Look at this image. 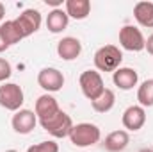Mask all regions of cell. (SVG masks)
Masks as SVG:
<instances>
[{"instance_id": "obj_5", "label": "cell", "mask_w": 153, "mask_h": 152, "mask_svg": "<svg viewBox=\"0 0 153 152\" xmlns=\"http://www.w3.org/2000/svg\"><path fill=\"white\" fill-rule=\"evenodd\" d=\"M78 84H80V90L84 93L85 99H89L91 102L94 99H98L103 90H105V84H103V79L100 75V72L96 70H85L82 72L78 77Z\"/></svg>"}, {"instance_id": "obj_23", "label": "cell", "mask_w": 153, "mask_h": 152, "mask_svg": "<svg viewBox=\"0 0 153 152\" xmlns=\"http://www.w3.org/2000/svg\"><path fill=\"white\" fill-rule=\"evenodd\" d=\"M144 48L148 50V54H152V56H153V34L146 39V47H144Z\"/></svg>"}, {"instance_id": "obj_8", "label": "cell", "mask_w": 153, "mask_h": 152, "mask_svg": "<svg viewBox=\"0 0 153 152\" xmlns=\"http://www.w3.org/2000/svg\"><path fill=\"white\" fill-rule=\"evenodd\" d=\"M14 22L20 27L23 38H27V36H30V34H34V32L39 31V27L43 23V18H41V13L38 9H25V11L20 13V16Z\"/></svg>"}, {"instance_id": "obj_3", "label": "cell", "mask_w": 153, "mask_h": 152, "mask_svg": "<svg viewBox=\"0 0 153 152\" xmlns=\"http://www.w3.org/2000/svg\"><path fill=\"white\" fill-rule=\"evenodd\" d=\"M39 125L48 134H52L53 138H66V136H70V132H71V129H73L75 123H73V120H71L70 114L64 113L62 109H59L53 116H50L46 120H41Z\"/></svg>"}, {"instance_id": "obj_2", "label": "cell", "mask_w": 153, "mask_h": 152, "mask_svg": "<svg viewBox=\"0 0 153 152\" xmlns=\"http://www.w3.org/2000/svg\"><path fill=\"white\" fill-rule=\"evenodd\" d=\"M71 143L75 147H91V145H96L102 138V131L98 125L94 123H89V122H82V123H76L73 125L70 136Z\"/></svg>"}, {"instance_id": "obj_6", "label": "cell", "mask_w": 153, "mask_h": 152, "mask_svg": "<svg viewBox=\"0 0 153 152\" xmlns=\"http://www.w3.org/2000/svg\"><path fill=\"white\" fill-rule=\"evenodd\" d=\"M119 45L128 52H141L146 47V39L135 25H125L119 29Z\"/></svg>"}, {"instance_id": "obj_18", "label": "cell", "mask_w": 153, "mask_h": 152, "mask_svg": "<svg viewBox=\"0 0 153 152\" xmlns=\"http://www.w3.org/2000/svg\"><path fill=\"white\" fill-rule=\"evenodd\" d=\"M0 34H2L4 41H5L9 47H11V45L20 43V41L23 39V34H22V31H20V27L16 25V22H14V20L2 22V25H0Z\"/></svg>"}, {"instance_id": "obj_27", "label": "cell", "mask_w": 153, "mask_h": 152, "mask_svg": "<svg viewBox=\"0 0 153 152\" xmlns=\"http://www.w3.org/2000/svg\"><path fill=\"white\" fill-rule=\"evenodd\" d=\"M139 152H153V149H141Z\"/></svg>"}, {"instance_id": "obj_12", "label": "cell", "mask_w": 153, "mask_h": 152, "mask_svg": "<svg viewBox=\"0 0 153 152\" xmlns=\"http://www.w3.org/2000/svg\"><path fill=\"white\" fill-rule=\"evenodd\" d=\"M112 82L119 90L123 91H128V90H134V86H137L139 82V75L134 68H128V66H119L112 74Z\"/></svg>"}, {"instance_id": "obj_20", "label": "cell", "mask_w": 153, "mask_h": 152, "mask_svg": "<svg viewBox=\"0 0 153 152\" xmlns=\"http://www.w3.org/2000/svg\"><path fill=\"white\" fill-rule=\"evenodd\" d=\"M137 100H139V106H143V108H152L153 106V79H146L139 86Z\"/></svg>"}, {"instance_id": "obj_26", "label": "cell", "mask_w": 153, "mask_h": 152, "mask_svg": "<svg viewBox=\"0 0 153 152\" xmlns=\"http://www.w3.org/2000/svg\"><path fill=\"white\" fill-rule=\"evenodd\" d=\"M4 16H5V5L0 2V25H2V20H4Z\"/></svg>"}, {"instance_id": "obj_7", "label": "cell", "mask_w": 153, "mask_h": 152, "mask_svg": "<svg viewBox=\"0 0 153 152\" xmlns=\"http://www.w3.org/2000/svg\"><path fill=\"white\" fill-rule=\"evenodd\" d=\"M38 84L46 93H55V91L62 90V86H64V75H62L61 70H57L53 66H46V68L39 70Z\"/></svg>"}, {"instance_id": "obj_21", "label": "cell", "mask_w": 153, "mask_h": 152, "mask_svg": "<svg viewBox=\"0 0 153 152\" xmlns=\"http://www.w3.org/2000/svg\"><path fill=\"white\" fill-rule=\"evenodd\" d=\"M27 152H59V145L53 140H46V141H41L36 145H30Z\"/></svg>"}, {"instance_id": "obj_13", "label": "cell", "mask_w": 153, "mask_h": 152, "mask_svg": "<svg viewBox=\"0 0 153 152\" xmlns=\"http://www.w3.org/2000/svg\"><path fill=\"white\" fill-rule=\"evenodd\" d=\"M59 109H61V108H59V104H57V99H55L53 95H50V93H45V95H41L38 100H36L34 113L38 116V122H41V120H46V118L53 116Z\"/></svg>"}, {"instance_id": "obj_17", "label": "cell", "mask_w": 153, "mask_h": 152, "mask_svg": "<svg viewBox=\"0 0 153 152\" xmlns=\"http://www.w3.org/2000/svg\"><path fill=\"white\" fill-rule=\"evenodd\" d=\"M134 18L141 27L153 29V2H137L134 5Z\"/></svg>"}, {"instance_id": "obj_19", "label": "cell", "mask_w": 153, "mask_h": 152, "mask_svg": "<svg viewBox=\"0 0 153 152\" xmlns=\"http://www.w3.org/2000/svg\"><path fill=\"white\" fill-rule=\"evenodd\" d=\"M114 104H116V95H114V91L109 90V88H105L103 93L91 102V106H93V109L96 113H109L114 108Z\"/></svg>"}, {"instance_id": "obj_24", "label": "cell", "mask_w": 153, "mask_h": 152, "mask_svg": "<svg viewBox=\"0 0 153 152\" xmlns=\"http://www.w3.org/2000/svg\"><path fill=\"white\" fill-rule=\"evenodd\" d=\"M46 5H53V9H59V5H62V0H45Z\"/></svg>"}, {"instance_id": "obj_22", "label": "cell", "mask_w": 153, "mask_h": 152, "mask_svg": "<svg viewBox=\"0 0 153 152\" xmlns=\"http://www.w3.org/2000/svg\"><path fill=\"white\" fill-rule=\"evenodd\" d=\"M13 75V66L7 59L0 57V82H5L9 77Z\"/></svg>"}, {"instance_id": "obj_1", "label": "cell", "mask_w": 153, "mask_h": 152, "mask_svg": "<svg viewBox=\"0 0 153 152\" xmlns=\"http://www.w3.org/2000/svg\"><path fill=\"white\" fill-rule=\"evenodd\" d=\"M123 52L116 45H103L94 52V66L100 72H112L121 66Z\"/></svg>"}, {"instance_id": "obj_15", "label": "cell", "mask_w": 153, "mask_h": 152, "mask_svg": "<svg viewBox=\"0 0 153 152\" xmlns=\"http://www.w3.org/2000/svg\"><path fill=\"white\" fill-rule=\"evenodd\" d=\"M70 23V16L66 14V11L62 7L59 9H52L46 16V29L52 32V34H59L62 32Z\"/></svg>"}, {"instance_id": "obj_25", "label": "cell", "mask_w": 153, "mask_h": 152, "mask_svg": "<svg viewBox=\"0 0 153 152\" xmlns=\"http://www.w3.org/2000/svg\"><path fill=\"white\" fill-rule=\"evenodd\" d=\"M7 48H9V45H7V43L4 41V38H2V34H0V54H2V52H5Z\"/></svg>"}, {"instance_id": "obj_16", "label": "cell", "mask_w": 153, "mask_h": 152, "mask_svg": "<svg viewBox=\"0 0 153 152\" xmlns=\"http://www.w3.org/2000/svg\"><path fill=\"white\" fill-rule=\"evenodd\" d=\"M64 11L73 20H85L91 13V2L89 0H66Z\"/></svg>"}, {"instance_id": "obj_28", "label": "cell", "mask_w": 153, "mask_h": 152, "mask_svg": "<svg viewBox=\"0 0 153 152\" xmlns=\"http://www.w3.org/2000/svg\"><path fill=\"white\" fill-rule=\"evenodd\" d=\"M5 152H18V150H14V149H9V150H5Z\"/></svg>"}, {"instance_id": "obj_14", "label": "cell", "mask_w": 153, "mask_h": 152, "mask_svg": "<svg viewBox=\"0 0 153 152\" xmlns=\"http://www.w3.org/2000/svg\"><path fill=\"white\" fill-rule=\"evenodd\" d=\"M130 143V136H128V131L125 129H117L112 131L105 136V141H103V147L105 150L109 152H123Z\"/></svg>"}, {"instance_id": "obj_10", "label": "cell", "mask_w": 153, "mask_h": 152, "mask_svg": "<svg viewBox=\"0 0 153 152\" xmlns=\"http://www.w3.org/2000/svg\"><path fill=\"white\" fill-rule=\"evenodd\" d=\"M121 123L126 131H139L144 127L146 123V111L143 106H128L125 111H123V116H121Z\"/></svg>"}, {"instance_id": "obj_11", "label": "cell", "mask_w": 153, "mask_h": 152, "mask_svg": "<svg viewBox=\"0 0 153 152\" xmlns=\"http://www.w3.org/2000/svg\"><path fill=\"white\" fill-rule=\"evenodd\" d=\"M57 54L62 61H73L82 54V43L78 38L66 36L57 43Z\"/></svg>"}, {"instance_id": "obj_9", "label": "cell", "mask_w": 153, "mask_h": 152, "mask_svg": "<svg viewBox=\"0 0 153 152\" xmlns=\"http://www.w3.org/2000/svg\"><path fill=\"white\" fill-rule=\"evenodd\" d=\"M38 123V116L34 111L30 109H20L13 114V120H11V125H13V131L18 132V134H30L34 131Z\"/></svg>"}, {"instance_id": "obj_4", "label": "cell", "mask_w": 153, "mask_h": 152, "mask_svg": "<svg viewBox=\"0 0 153 152\" xmlns=\"http://www.w3.org/2000/svg\"><path fill=\"white\" fill-rule=\"evenodd\" d=\"M25 102V95L22 86L16 82H4L0 86V106L7 111H20Z\"/></svg>"}]
</instances>
